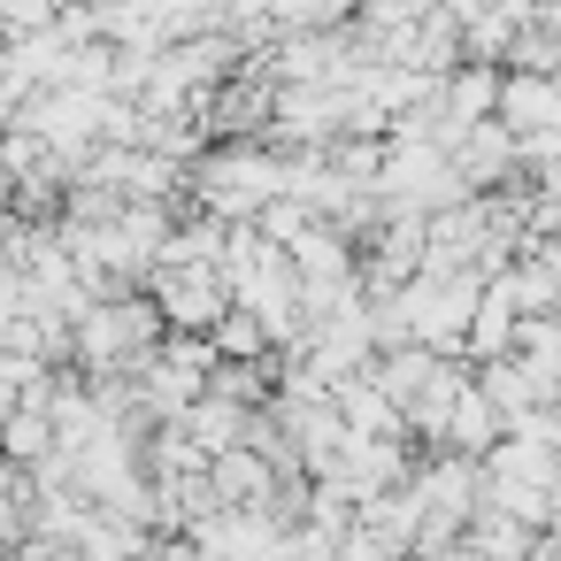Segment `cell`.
Returning <instances> with one entry per match:
<instances>
[{
  "label": "cell",
  "mask_w": 561,
  "mask_h": 561,
  "mask_svg": "<svg viewBox=\"0 0 561 561\" xmlns=\"http://www.w3.org/2000/svg\"><path fill=\"white\" fill-rule=\"evenodd\" d=\"M392 308H400V323H408V346H454L461 331H477V308H484V293H477V277L461 270V277H415L408 293H392Z\"/></svg>",
  "instance_id": "cell-1"
},
{
  "label": "cell",
  "mask_w": 561,
  "mask_h": 561,
  "mask_svg": "<svg viewBox=\"0 0 561 561\" xmlns=\"http://www.w3.org/2000/svg\"><path fill=\"white\" fill-rule=\"evenodd\" d=\"M154 308L178 331H224V316L239 300H231V277L224 270H154Z\"/></svg>",
  "instance_id": "cell-2"
},
{
  "label": "cell",
  "mask_w": 561,
  "mask_h": 561,
  "mask_svg": "<svg viewBox=\"0 0 561 561\" xmlns=\"http://www.w3.org/2000/svg\"><path fill=\"white\" fill-rule=\"evenodd\" d=\"M523 154H515V139H507V124H484V131H469V147L454 154V170H461V185L469 193H484V185H500L507 170H515Z\"/></svg>",
  "instance_id": "cell-3"
},
{
  "label": "cell",
  "mask_w": 561,
  "mask_h": 561,
  "mask_svg": "<svg viewBox=\"0 0 561 561\" xmlns=\"http://www.w3.org/2000/svg\"><path fill=\"white\" fill-rule=\"evenodd\" d=\"M262 346H270V323H262L254 308H231V316H224V331H216V354H224V362H239V354L254 362Z\"/></svg>",
  "instance_id": "cell-4"
}]
</instances>
